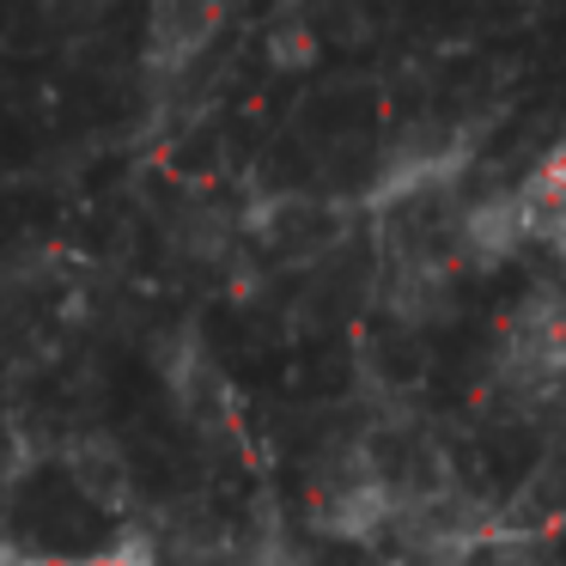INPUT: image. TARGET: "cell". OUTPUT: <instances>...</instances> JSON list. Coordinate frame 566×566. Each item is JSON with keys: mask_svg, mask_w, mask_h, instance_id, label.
Returning a JSON list of instances; mask_svg holds the SVG:
<instances>
[{"mask_svg": "<svg viewBox=\"0 0 566 566\" xmlns=\"http://www.w3.org/2000/svg\"><path fill=\"white\" fill-rule=\"evenodd\" d=\"M444 566H512V560H475V554H463V560H444Z\"/></svg>", "mask_w": 566, "mask_h": 566, "instance_id": "277c9868", "label": "cell"}, {"mask_svg": "<svg viewBox=\"0 0 566 566\" xmlns=\"http://www.w3.org/2000/svg\"><path fill=\"white\" fill-rule=\"evenodd\" d=\"M408 500L390 488L384 475H347L342 488L323 500V517L317 524L329 530L335 542H354V548H371V542H384L396 524H402Z\"/></svg>", "mask_w": 566, "mask_h": 566, "instance_id": "7a4b0ae2", "label": "cell"}, {"mask_svg": "<svg viewBox=\"0 0 566 566\" xmlns=\"http://www.w3.org/2000/svg\"><path fill=\"white\" fill-rule=\"evenodd\" d=\"M500 384L517 396H548L554 384H566V311L554 305V298L524 305L517 323L505 329Z\"/></svg>", "mask_w": 566, "mask_h": 566, "instance_id": "6da1fadb", "label": "cell"}, {"mask_svg": "<svg viewBox=\"0 0 566 566\" xmlns=\"http://www.w3.org/2000/svg\"><path fill=\"white\" fill-rule=\"evenodd\" d=\"M238 566H311V560H305V548H293L286 536H256Z\"/></svg>", "mask_w": 566, "mask_h": 566, "instance_id": "3957f363", "label": "cell"}]
</instances>
